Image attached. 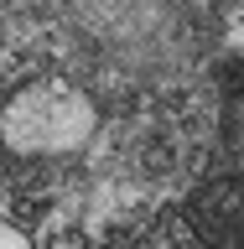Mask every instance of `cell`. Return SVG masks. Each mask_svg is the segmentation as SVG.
Segmentation results:
<instances>
[{
  "label": "cell",
  "mask_w": 244,
  "mask_h": 249,
  "mask_svg": "<svg viewBox=\"0 0 244 249\" xmlns=\"http://www.w3.org/2000/svg\"><path fill=\"white\" fill-rule=\"evenodd\" d=\"M94 124L99 109L78 83L42 78V83H21L0 104V145L11 156H68L89 145Z\"/></svg>",
  "instance_id": "cell-1"
},
{
  "label": "cell",
  "mask_w": 244,
  "mask_h": 249,
  "mask_svg": "<svg viewBox=\"0 0 244 249\" xmlns=\"http://www.w3.org/2000/svg\"><path fill=\"white\" fill-rule=\"evenodd\" d=\"M187 223L208 249H244V177H218L187 197Z\"/></svg>",
  "instance_id": "cell-2"
},
{
  "label": "cell",
  "mask_w": 244,
  "mask_h": 249,
  "mask_svg": "<svg viewBox=\"0 0 244 249\" xmlns=\"http://www.w3.org/2000/svg\"><path fill=\"white\" fill-rule=\"evenodd\" d=\"M47 249H83V239H78V233H62V239H52Z\"/></svg>",
  "instance_id": "cell-4"
},
{
  "label": "cell",
  "mask_w": 244,
  "mask_h": 249,
  "mask_svg": "<svg viewBox=\"0 0 244 249\" xmlns=\"http://www.w3.org/2000/svg\"><path fill=\"white\" fill-rule=\"evenodd\" d=\"M0 249H31V244H26V233H21V229L0 223Z\"/></svg>",
  "instance_id": "cell-3"
}]
</instances>
